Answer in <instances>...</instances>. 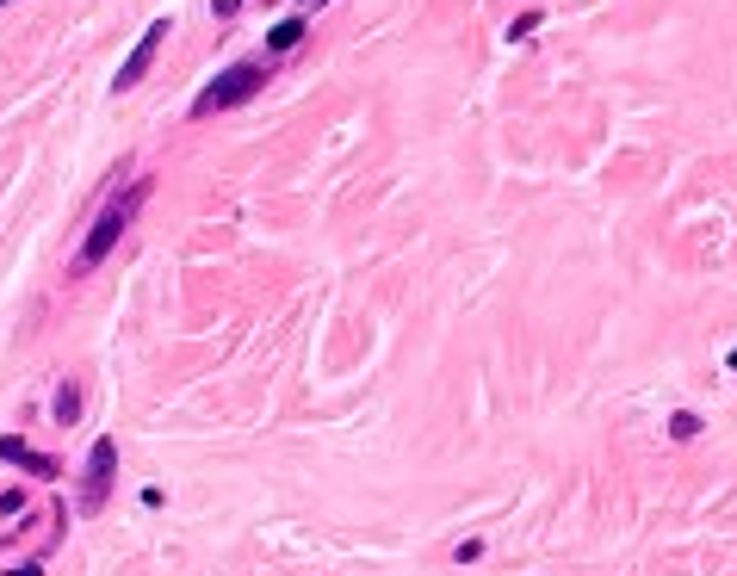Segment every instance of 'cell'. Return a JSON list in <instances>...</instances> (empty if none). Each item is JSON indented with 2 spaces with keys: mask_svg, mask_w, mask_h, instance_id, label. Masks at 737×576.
<instances>
[{
  "mask_svg": "<svg viewBox=\"0 0 737 576\" xmlns=\"http://www.w3.org/2000/svg\"><path fill=\"white\" fill-rule=\"evenodd\" d=\"M143 199H149V180H130L124 192L106 199V211H100V223H94V236L81 242V255H75V273H94L112 248H119V236L136 223V211H143Z\"/></svg>",
  "mask_w": 737,
  "mask_h": 576,
  "instance_id": "obj_1",
  "label": "cell"
},
{
  "mask_svg": "<svg viewBox=\"0 0 737 576\" xmlns=\"http://www.w3.org/2000/svg\"><path fill=\"white\" fill-rule=\"evenodd\" d=\"M694 434H700V416H694V410H676V416H669V440H694Z\"/></svg>",
  "mask_w": 737,
  "mask_h": 576,
  "instance_id": "obj_8",
  "label": "cell"
},
{
  "mask_svg": "<svg viewBox=\"0 0 737 576\" xmlns=\"http://www.w3.org/2000/svg\"><path fill=\"white\" fill-rule=\"evenodd\" d=\"M533 31H539V12H520V19L508 25V37H533Z\"/></svg>",
  "mask_w": 737,
  "mask_h": 576,
  "instance_id": "obj_9",
  "label": "cell"
},
{
  "mask_svg": "<svg viewBox=\"0 0 737 576\" xmlns=\"http://www.w3.org/2000/svg\"><path fill=\"white\" fill-rule=\"evenodd\" d=\"M6 576H44V571L37 564H19V571H6Z\"/></svg>",
  "mask_w": 737,
  "mask_h": 576,
  "instance_id": "obj_11",
  "label": "cell"
},
{
  "mask_svg": "<svg viewBox=\"0 0 737 576\" xmlns=\"http://www.w3.org/2000/svg\"><path fill=\"white\" fill-rule=\"evenodd\" d=\"M0 6H6V0H0Z\"/></svg>",
  "mask_w": 737,
  "mask_h": 576,
  "instance_id": "obj_14",
  "label": "cell"
},
{
  "mask_svg": "<svg viewBox=\"0 0 737 576\" xmlns=\"http://www.w3.org/2000/svg\"><path fill=\"white\" fill-rule=\"evenodd\" d=\"M0 458H6V465H19V471H31V477H62V465H56L50 452H31L19 434H0Z\"/></svg>",
  "mask_w": 737,
  "mask_h": 576,
  "instance_id": "obj_5",
  "label": "cell"
},
{
  "mask_svg": "<svg viewBox=\"0 0 737 576\" xmlns=\"http://www.w3.org/2000/svg\"><path fill=\"white\" fill-rule=\"evenodd\" d=\"M75 416H81V385H62V391H56V422L75 428Z\"/></svg>",
  "mask_w": 737,
  "mask_h": 576,
  "instance_id": "obj_7",
  "label": "cell"
},
{
  "mask_svg": "<svg viewBox=\"0 0 737 576\" xmlns=\"http://www.w3.org/2000/svg\"><path fill=\"white\" fill-rule=\"evenodd\" d=\"M211 12H217V19H236V12H242V0H211Z\"/></svg>",
  "mask_w": 737,
  "mask_h": 576,
  "instance_id": "obj_10",
  "label": "cell"
},
{
  "mask_svg": "<svg viewBox=\"0 0 737 576\" xmlns=\"http://www.w3.org/2000/svg\"><path fill=\"white\" fill-rule=\"evenodd\" d=\"M732 372H737V347H732Z\"/></svg>",
  "mask_w": 737,
  "mask_h": 576,
  "instance_id": "obj_12",
  "label": "cell"
},
{
  "mask_svg": "<svg viewBox=\"0 0 737 576\" xmlns=\"http://www.w3.org/2000/svg\"><path fill=\"white\" fill-rule=\"evenodd\" d=\"M266 62H236V69H224L199 100H192V118H211V112H230V106H242V100H254L260 87H266Z\"/></svg>",
  "mask_w": 737,
  "mask_h": 576,
  "instance_id": "obj_2",
  "label": "cell"
},
{
  "mask_svg": "<svg viewBox=\"0 0 737 576\" xmlns=\"http://www.w3.org/2000/svg\"><path fill=\"white\" fill-rule=\"evenodd\" d=\"M112 477H119V440L106 434V440H94V452H87V471H81V515H100L106 508V496H112Z\"/></svg>",
  "mask_w": 737,
  "mask_h": 576,
  "instance_id": "obj_3",
  "label": "cell"
},
{
  "mask_svg": "<svg viewBox=\"0 0 737 576\" xmlns=\"http://www.w3.org/2000/svg\"><path fill=\"white\" fill-rule=\"evenodd\" d=\"M168 31H174L168 19H149V25H143V37H136V50H130V56H124V62H119V81H112L119 93H130V87H136V81H143V75L155 69V56H161V44H168Z\"/></svg>",
  "mask_w": 737,
  "mask_h": 576,
  "instance_id": "obj_4",
  "label": "cell"
},
{
  "mask_svg": "<svg viewBox=\"0 0 737 576\" xmlns=\"http://www.w3.org/2000/svg\"><path fill=\"white\" fill-rule=\"evenodd\" d=\"M304 6H323V0H304Z\"/></svg>",
  "mask_w": 737,
  "mask_h": 576,
  "instance_id": "obj_13",
  "label": "cell"
},
{
  "mask_svg": "<svg viewBox=\"0 0 737 576\" xmlns=\"http://www.w3.org/2000/svg\"><path fill=\"white\" fill-rule=\"evenodd\" d=\"M298 37H304V12H291L285 25H273V31H266V50H273V56H279V50H298Z\"/></svg>",
  "mask_w": 737,
  "mask_h": 576,
  "instance_id": "obj_6",
  "label": "cell"
}]
</instances>
